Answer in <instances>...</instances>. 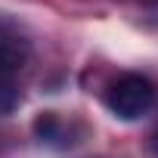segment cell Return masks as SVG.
Returning <instances> with one entry per match:
<instances>
[{"label":"cell","instance_id":"obj_1","mask_svg":"<svg viewBox=\"0 0 158 158\" xmlns=\"http://www.w3.org/2000/svg\"><path fill=\"white\" fill-rule=\"evenodd\" d=\"M106 109L121 118V121H136L143 118L152 106H155V84L149 81L146 74H136V71H127L121 77L109 84L106 96H102Z\"/></svg>","mask_w":158,"mask_h":158},{"label":"cell","instance_id":"obj_2","mask_svg":"<svg viewBox=\"0 0 158 158\" xmlns=\"http://www.w3.org/2000/svg\"><path fill=\"white\" fill-rule=\"evenodd\" d=\"M31 44L13 31V28H0V81H13V77L28 65Z\"/></svg>","mask_w":158,"mask_h":158},{"label":"cell","instance_id":"obj_3","mask_svg":"<svg viewBox=\"0 0 158 158\" xmlns=\"http://www.w3.org/2000/svg\"><path fill=\"white\" fill-rule=\"evenodd\" d=\"M34 136L40 143H50V146H62V136H65V121L56 115V112H40L34 118Z\"/></svg>","mask_w":158,"mask_h":158},{"label":"cell","instance_id":"obj_4","mask_svg":"<svg viewBox=\"0 0 158 158\" xmlns=\"http://www.w3.org/2000/svg\"><path fill=\"white\" fill-rule=\"evenodd\" d=\"M22 106V93L13 81H0V115H13Z\"/></svg>","mask_w":158,"mask_h":158},{"label":"cell","instance_id":"obj_5","mask_svg":"<svg viewBox=\"0 0 158 158\" xmlns=\"http://www.w3.org/2000/svg\"><path fill=\"white\" fill-rule=\"evenodd\" d=\"M152 152L158 155V130H155V136H152Z\"/></svg>","mask_w":158,"mask_h":158}]
</instances>
